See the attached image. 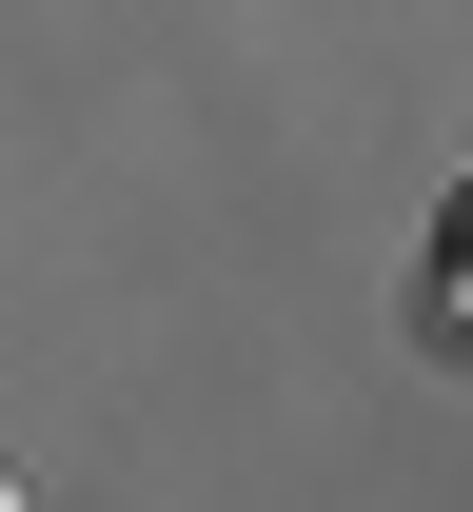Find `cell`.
Returning a JSON list of instances; mask_svg holds the SVG:
<instances>
[{"label": "cell", "instance_id": "obj_1", "mask_svg": "<svg viewBox=\"0 0 473 512\" xmlns=\"http://www.w3.org/2000/svg\"><path fill=\"white\" fill-rule=\"evenodd\" d=\"M414 316H434V335L473 355V178L434 197V237H414Z\"/></svg>", "mask_w": 473, "mask_h": 512}]
</instances>
